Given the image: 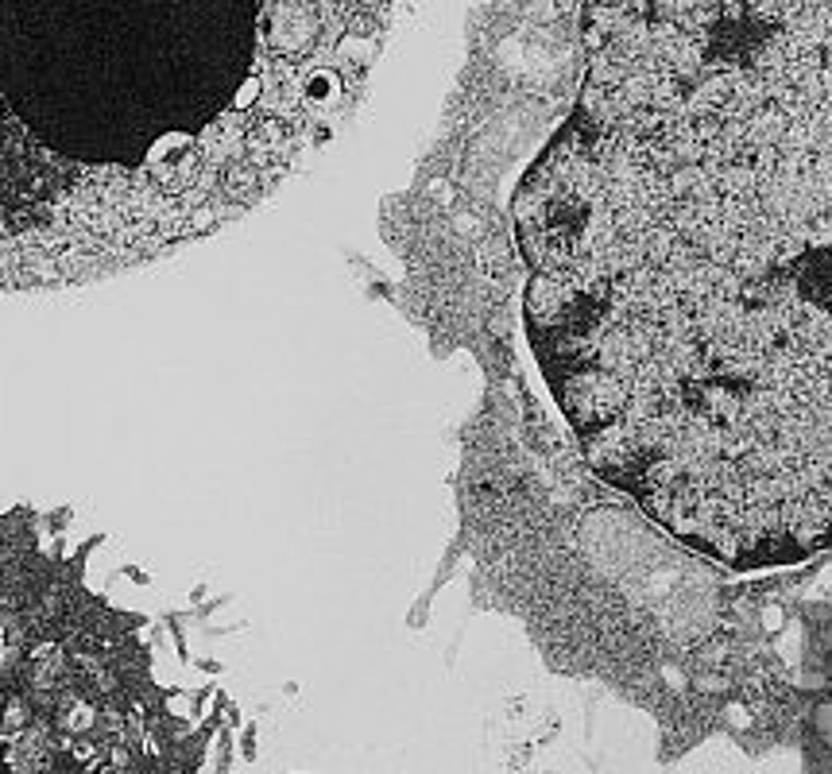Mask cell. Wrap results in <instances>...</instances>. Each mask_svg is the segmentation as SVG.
Returning a JSON list of instances; mask_svg holds the SVG:
<instances>
[{"mask_svg": "<svg viewBox=\"0 0 832 774\" xmlns=\"http://www.w3.org/2000/svg\"><path fill=\"white\" fill-rule=\"evenodd\" d=\"M395 0H0V295L163 264L357 117Z\"/></svg>", "mask_w": 832, "mask_h": 774, "instance_id": "cell-1", "label": "cell"}]
</instances>
